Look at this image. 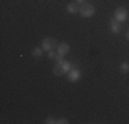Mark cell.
<instances>
[{"label": "cell", "mask_w": 129, "mask_h": 124, "mask_svg": "<svg viewBox=\"0 0 129 124\" xmlns=\"http://www.w3.org/2000/svg\"><path fill=\"white\" fill-rule=\"evenodd\" d=\"M55 57H56V54L54 52V50H52V51H48V58H50V59H55Z\"/></svg>", "instance_id": "5bb4252c"}, {"label": "cell", "mask_w": 129, "mask_h": 124, "mask_svg": "<svg viewBox=\"0 0 129 124\" xmlns=\"http://www.w3.org/2000/svg\"><path fill=\"white\" fill-rule=\"evenodd\" d=\"M43 51H44V50H43V47H35L33 48V52H32V55L35 58H40L43 55Z\"/></svg>", "instance_id": "9c48e42d"}, {"label": "cell", "mask_w": 129, "mask_h": 124, "mask_svg": "<svg viewBox=\"0 0 129 124\" xmlns=\"http://www.w3.org/2000/svg\"><path fill=\"white\" fill-rule=\"evenodd\" d=\"M69 51H70V46L67 44V43H60V44L58 46V54L66 55Z\"/></svg>", "instance_id": "8992f818"}, {"label": "cell", "mask_w": 129, "mask_h": 124, "mask_svg": "<svg viewBox=\"0 0 129 124\" xmlns=\"http://www.w3.org/2000/svg\"><path fill=\"white\" fill-rule=\"evenodd\" d=\"M55 61H56V64H62V62L64 61V59H63V55L56 54V57H55Z\"/></svg>", "instance_id": "7c38bea8"}, {"label": "cell", "mask_w": 129, "mask_h": 124, "mask_svg": "<svg viewBox=\"0 0 129 124\" xmlns=\"http://www.w3.org/2000/svg\"><path fill=\"white\" fill-rule=\"evenodd\" d=\"M114 18L118 22H124V21H126V18H128V11H126V8H124V7H118L115 10V15H114Z\"/></svg>", "instance_id": "3957f363"}, {"label": "cell", "mask_w": 129, "mask_h": 124, "mask_svg": "<svg viewBox=\"0 0 129 124\" xmlns=\"http://www.w3.org/2000/svg\"><path fill=\"white\" fill-rule=\"evenodd\" d=\"M80 77H81V72H80L78 69H72L69 73H67V79H69V81H72V83H77L80 80Z\"/></svg>", "instance_id": "277c9868"}, {"label": "cell", "mask_w": 129, "mask_h": 124, "mask_svg": "<svg viewBox=\"0 0 129 124\" xmlns=\"http://www.w3.org/2000/svg\"><path fill=\"white\" fill-rule=\"evenodd\" d=\"M58 42L54 39V37H45V39H43L41 42V47L44 51H52V50H55L58 47Z\"/></svg>", "instance_id": "7a4b0ae2"}, {"label": "cell", "mask_w": 129, "mask_h": 124, "mask_svg": "<svg viewBox=\"0 0 129 124\" xmlns=\"http://www.w3.org/2000/svg\"><path fill=\"white\" fill-rule=\"evenodd\" d=\"M69 121H67V119H59L56 120V124H67Z\"/></svg>", "instance_id": "9a60e30c"}, {"label": "cell", "mask_w": 129, "mask_h": 124, "mask_svg": "<svg viewBox=\"0 0 129 124\" xmlns=\"http://www.w3.org/2000/svg\"><path fill=\"white\" fill-rule=\"evenodd\" d=\"M66 10H67V12H69V14H77V12L80 11V7L77 6V3L72 2V3H69V4H67Z\"/></svg>", "instance_id": "52a82bcc"}, {"label": "cell", "mask_w": 129, "mask_h": 124, "mask_svg": "<svg viewBox=\"0 0 129 124\" xmlns=\"http://www.w3.org/2000/svg\"><path fill=\"white\" fill-rule=\"evenodd\" d=\"M52 72H54L55 76H63L64 74V70H63V68H62V65L60 64H56L54 68H52Z\"/></svg>", "instance_id": "ba28073f"}, {"label": "cell", "mask_w": 129, "mask_h": 124, "mask_svg": "<svg viewBox=\"0 0 129 124\" xmlns=\"http://www.w3.org/2000/svg\"><path fill=\"white\" fill-rule=\"evenodd\" d=\"M60 65H62V68H63L64 73H69L70 70L73 69V68H72V64H70L69 61H63V62H62V64H60Z\"/></svg>", "instance_id": "30bf717a"}, {"label": "cell", "mask_w": 129, "mask_h": 124, "mask_svg": "<svg viewBox=\"0 0 129 124\" xmlns=\"http://www.w3.org/2000/svg\"><path fill=\"white\" fill-rule=\"evenodd\" d=\"M126 39L129 40V30H128V33H126Z\"/></svg>", "instance_id": "e0dca14e"}, {"label": "cell", "mask_w": 129, "mask_h": 124, "mask_svg": "<svg viewBox=\"0 0 129 124\" xmlns=\"http://www.w3.org/2000/svg\"><path fill=\"white\" fill-rule=\"evenodd\" d=\"M119 70H121V73H129V64L128 62H122L119 65Z\"/></svg>", "instance_id": "8fae6325"}, {"label": "cell", "mask_w": 129, "mask_h": 124, "mask_svg": "<svg viewBox=\"0 0 129 124\" xmlns=\"http://www.w3.org/2000/svg\"><path fill=\"white\" fill-rule=\"evenodd\" d=\"M78 12L81 14V17L89 18V17H92V15L95 14V6L91 4V3H84V4H81Z\"/></svg>", "instance_id": "6da1fadb"}, {"label": "cell", "mask_w": 129, "mask_h": 124, "mask_svg": "<svg viewBox=\"0 0 129 124\" xmlns=\"http://www.w3.org/2000/svg\"><path fill=\"white\" fill-rule=\"evenodd\" d=\"M45 124H54V123H56V120L54 119V117H47V119H45V121H44Z\"/></svg>", "instance_id": "4fadbf2b"}, {"label": "cell", "mask_w": 129, "mask_h": 124, "mask_svg": "<svg viewBox=\"0 0 129 124\" xmlns=\"http://www.w3.org/2000/svg\"><path fill=\"white\" fill-rule=\"evenodd\" d=\"M109 26H110V29H111V32L115 33V35L121 32V24H119L115 18H111V19L109 21Z\"/></svg>", "instance_id": "5b68a950"}, {"label": "cell", "mask_w": 129, "mask_h": 124, "mask_svg": "<svg viewBox=\"0 0 129 124\" xmlns=\"http://www.w3.org/2000/svg\"><path fill=\"white\" fill-rule=\"evenodd\" d=\"M76 2H77L78 4H84V3H87V0H76Z\"/></svg>", "instance_id": "2e32d148"}]
</instances>
